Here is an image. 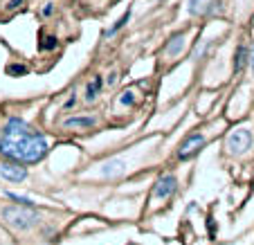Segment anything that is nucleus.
I'll use <instances>...</instances> for the list:
<instances>
[{
  "label": "nucleus",
  "mask_w": 254,
  "mask_h": 245,
  "mask_svg": "<svg viewBox=\"0 0 254 245\" xmlns=\"http://www.w3.org/2000/svg\"><path fill=\"white\" fill-rule=\"evenodd\" d=\"M7 196L11 198V200H16V202H20V205H32V200H29V198H25V196H18V193H7Z\"/></svg>",
  "instance_id": "nucleus-14"
},
{
  "label": "nucleus",
  "mask_w": 254,
  "mask_h": 245,
  "mask_svg": "<svg viewBox=\"0 0 254 245\" xmlns=\"http://www.w3.org/2000/svg\"><path fill=\"white\" fill-rule=\"evenodd\" d=\"M225 144H227V149H230L232 155L245 153V151L252 146V130H248V128H236V130H232Z\"/></svg>",
  "instance_id": "nucleus-3"
},
{
  "label": "nucleus",
  "mask_w": 254,
  "mask_h": 245,
  "mask_svg": "<svg viewBox=\"0 0 254 245\" xmlns=\"http://www.w3.org/2000/svg\"><path fill=\"white\" fill-rule=\"evenodd\" d=\"M39 48H41V50H52V48H57V39H54V36H45L43 43H41Z\"/></svg>",
  "instance_id": "nucleus-13"
},
{
  "label": "nucleus",
  "mask_w": 254,
  "mask_h": 245,
  "mask_svg": "<svg viewBox=\"0 0 254 245\" xmlns=\"http://www.w3.org/2000/svg\"><path fill=\"white\" fill-rule=\"evenodd\" d=\"M178 189V180H176V176H162V178L155 183V198H160V200H167L169 196H171L173 191Z\"/></svg>",
  "instance_id": "nucleus-6"
},
{
  "label": "nucleus",
  "mask_w": 254,
  "mask_h": 245,
  "mask_svg": "<svg viewBox=\"0 0 254 245\" xmlns=\"http://www.w3.org/2000/svg\"><path fill=\"white\" fill-rule=\"evenodd\" d=\"M248 63H250V67L254 70V48H252V50H248Z\"/></svg>",
  "instance_id": "nucleus-16"
},
{
  "label": "nucleus",
  "mask_w": 254,
  "mask_h": 245,
  "mask_svg": "<svg viewBox=\"0 0 254 245\" xmlns=\"http://www.w3.org/2000/svg\"><path fill=\"white\" fill-rule=\"evenodd\" d=\"M0 176L5 180H9V183H20V180L27 178V169L20 162H5L0 164Z\"/></svg>",
  "instance_id": "nucleus-5"
},
{
  "label": "nucleus",
  "mask_w": 254,
  "mask_h": 245,
  "mask_svg": "<svg viewBox=\"0 0 254 245\" xmlns=\"http://www.w3.org/2000/svg\"><path fill=\"white\" fill-rule=\"evenodd\" d=\"M183 48H185V34H176V36H171V41L164 45V54L178 57V54L183 52Z\"/></svg>",
  "instance_id": "nucleus-8"
},
{
  "label": "nucleus",
  "mask_w": 254,
  "mask_h": 245,
  "mask_svg": "<svg viewBox=\"0 0 254 245\" xmlns=\"http://www.w3.org/2000/svg\"><path fill=\"white\" fill-rule=\"evenodd\" d=\"M209 5H216V2H211V0H189V11L191 14H207L209 9H214Z\"/></svg>",
  "instance_id": "nucleus-9"
},
{
  "label": "nucleus",
  "mask_w": 254,
  "mask_h": 245,
  "mask_svg": "<svg viewBox=\"0 0 254 245\" xmlns=\"http://www.w3.org/2000/svg\"><path fill=\"white\" fill-rule=\"evenodd\" d=\"M245 63H248V48L241 45L234 54V72H241V70L245 67Z\"/></svg>",
  "instance_id": "nucleus-10"
},
{
  "label": "nucleus",
  "mask_w": 254,
  "mask_h": 245,
  "mask_svg": "<svg viewBox=\"0 0 254 245\" xmlns=\"http://www.w3.org/2000/svg\"><path fill=\"white\" fill-rule=\"evenodd\" d=\"M99 90H101V79H99V77H95L90 83H88V88H86V99H88V101L97 99Z\"/></svg>",
  "instance_id": "nucleus-11"
},
{
  "label": "nucleus",
  "mask_w": 254,
  "mask_h": 245,
  "mask_svg": "<svg viewBox=\"0 0 254 245\" xmlns=\"http://www.w3.org/2000/svg\"><path fill=\"white\" fill-rule=\"evenodd\" d=\"M25 72H27V67H18V65L9 67V74H25Z\"/></svg>",
  "instance_id": "nucleus-15"
},
{
  "label": "nucleus",
  "mask_w": 254,
  "mask_h": 245,
  "mask_svg": "<svg viewBox=\"0 0 254 245\" xmlns=\"http://www.w3.org/2000/svg\"><path fill=\"white\" fill-rule=\"evenodd\" d=\"M205 146V137L200 133H191L187 139H185L183 144H180V151H178V158L180 160H189L198 153V151Z\"/></svg>",
  "instance_id": "nucleus-4"
},
{
  "label": "nucleus",
  "mask_w": 254,
  "mask_h": 245,
  "mask_svg": "<svg viewBox=\"0 0 254 245\" xmlns=\"http://www.w3.org/2000/svg\"><path fill=\"white\" fill-rule=\"evenodd\" d=\"M50 146L43 133L27 124V122L11 117L0 130V153L11 162L34 164L48 155Z\"/></svg>",
  "instance_id": "nucleus-1"
},
{
  "label": "nucleus",
  "mask_w": 254,
  "mask_h": 245,
  "mask_svg": "<svg viewBox=\"0 0 254 245\" xmlns=\"http://www.w3.org/2000/svg\"><path fill=\"white\" fill-rule=\"evenodd\" d=\"M95 124H97V120L92 115L67 117V120L63 122V126H65V128H74V130H88V128H92Z\"/></svg>",
  "instance_id": "nucleus-7"
},
{
  "label": "nucleus",
  "mask_w": 254,
  "mask_h": 245,
  "mask_svg": "<svg viewBox=\"0 0 254 245\" xmlns=\"http://www.w3.org/2000/svg\"><path fill=\"white\" fill-rule=\"evenodd\" d=\"M2 221L11 225L14 230H29L32 225L41 221L39 212L32 205H18V207H5L2 209Z\"/></svg>",
  "instance_id": "nucleus-2"
},
{
  "label": "nucleus",
  "mask_w": 254,
  "mask_h": 245,
  "mask_svg": "<svg viewBox=\"0 0 254 245\" xmlns=\"http://www.w3.org/2000/svg\"><path fill=\"white\" fill-rule=\"evenodd\" d=\"M128 18H130V9H128V11H126V14H124V16H122V18H120V20H117V23H115V25H113V27H111V29H108V32H106V36H115V34H117V32H120V29H122V27H124V25H126V23H128Z\"/></svg>",
  "instance_id": "nucleus-12"
},
{
  "label": "nucleus",
  "mask_w": 254,
  "mask_h": 245,
  "mask_svg": "<svg viewBox=\"0 0 254 245\" xmlns=\"http://www.w3.org/2000/svg\"><path fill=\"white\" fill-rule=\"evenodd\" d=\"M52 9H54V7H52V2H48V5L43 7V14H45V16H50V14H52Z\"/></svg>",
  "instance_id": "nucleus-17"
}]
</instances>
